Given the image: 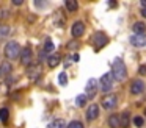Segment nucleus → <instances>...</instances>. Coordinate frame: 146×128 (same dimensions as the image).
<instances>
[{
  "label": "nucleus",
  "mask_w": 146,
  "mask_h": 128,
  "mask_svg": "<svg viewBox=\"0 0 146 128\" xmlns=\"http://www.w3.org/2000/svg\"><path fill=\"white\" fill-rule=\"evenodd\" d=\"M11 70V66H10V62H3V64L0 66V77L2 75H8V72Z\"/></svg>",
  "instance_id": "20"
},
{
  "label": "nucleus",
  "mask_w": 146,
  "mask_h": 128,
  "mask_svg": "<svg viewBox=\"0 0 146 128\" xmlns=\"http://www.w3.org/2000/svg\"><path fill=\"white\" fill-rule=\"evenodd\" d=\"M60 61H61L60 55H52V56H49V59H47L49 67H57V66L60 64Z\"/></svg>",
  "instance_id": "14"
},
{
  "label": "nucleus",
  "mask_w": 146,
  "mask_h": 128,
  "mask_svg": "<svg viewBox=\"0 0 146 128\" xmlns=\"http://www.w3.org/2000/svg\"><path fill=\"white\" fill-rule=\"evenodd\" d=\"M32 50L29 49V47H25V49H22L21 50V62L22 64H25V66H30L32 64Z\"/></svg>",
  "instance_id": "7"
},
{
  "label": "nucleus",
  "mask_w": 146,
  "mask_h": 128,
  "mask_svg": "<svg viewBox=\"0 0 146 128\" xmlns=\"http://www.w3.org/2000/svg\"><path fill=\"white\" fill-rule=\"evenodd\" d=\"M98 116H99V106L96 105V103L90 105L88 109H86V119H88V120H94Z\"/></svg>",
  "instance_id": "11"
},
{
  "label": "nucleus",
  "mask_w": 146,
  "mask_h": 128,
  "mask_svg": "<svg viewBox=\"0 0 146 128\" xmlns=\"http://www.w3.org/2000/svg\"><path fill=\"white\" fill-rule=\"evenodd\" d=\"M145 30H146V25L143 24V22H135V24H133V33L145 34Z\"/></svg>",
  "instance_id": "15"
},
{
  "label": "nucleus",
  "mask_w": 146,
  "mask_h": 128,
  "mask_svg": "<svg viewBox=\"0 0 146 128\" xmlns=\"http://www.w3.org/2000/svg\"><path fill=\"white\" fill-rule=\"evenodd\" d=\"M8 117H10V112H8L7 108H2L0 109V120L3 122V123H7L8 122Z\"/></svg>",
  "instance_id": "19"
},
{
  "label": "nucleus",
  "mask_w": 146,
  "mask_h": 128,
  "mask_svg": "<svg viewBox=\"0 0 146 128\" xmlns=\"http://www.w3.org/2000/svg\"><path fill=\"white\" fill-rule=\"evenodd\" d=\"M86 100H88V97H86V95H77L76 105H77V106H83V105L86 103Z\"/></svg>",
  "instance_id": "23"
},
{
  "label": "nucleus",
  "mask_w": 146,
  "mask_h": 128,
  "mask_svg": "<svg viewBox=\"0 0 146 128\" xmlns=\"http://www.w3.org/2000/svg\"><path fill=\"white\" fill-rule=\"evenodd\" d=\"M93 37H94V47H96V50L102 49V47L108 42V37L105 36L104 33H96Z\"/></svg>",
  "instance_id": "6"
},
{
  "label": "nucleus",
  "mask_w": 146,
  "mask_h": 128,
  "mask_svg": "<svg viewBox=\"0 0 146 128\" xmlns=\"http://www.w3.org/2000/svg\"><path fill=\"white\" fill-rule=\"evenodd\" d=\"M96 87H98V81L94 80V78H90L88 83H86V87H85V95L90 97V98H93V97L96 95Z\"/></svg>",
  "instance_id": "5"
},
{
  "label": "nucleus",
  "mask_w": 146,
  "mask_h": 128,
  "mask_svg": "<svg viewBox=\"0 0 146 128\" xmlns=\"http://www.w3.org/2000/svg\"><path fill=\"white\" fill-rule=\"evenodd\" d=\"M130 42H132L135 47L146 45V34H137V33H133V36L130 37Z\"/></svg>",
  "instance_id": "10"
},
{
  "label": "nucleus",
  "mask_w": 146,
  "mask_h": 128,
  "mask_svg": "<svg viewBox=\"0 0 146 128\" xmlns=\"http://www.w3.org/2000/svg\"><path fill=\"white\" fill-rule=\"evenodd\" d=\"M27 75H29L32 80H38L39 75H41V66H39V64L29 66V69H27Z\"/></svg>",
  "instance_id": "8"
},
{
  "label": "nucleus",
  "mask_w": 146,
  "mask_h": 128,
  "mask_svg": "<svg viewBox=\"0 0 146 128\" xmlns=\"http://www.w3.org/2000/svg\"><path fill=\"white\" fill-rule=\"evenodd\" d=\"M108 125H110L111 128H118L119 127V116H110L108 117Z\"/></svg>",
  "instance_id": "17"
},
{
  "label": "nucleus",
  "mask_w": 146,
  "mask_h": 128,
  "mask_svg": "<svg viewBox=\"0 0 146 128\" xmlns=\"http://www.w3.org/2000/svg\"><path fill=\"white\" fill-rule=\"evenodd\" d=\"M14 5H22V0H13Z\"/></svg>",
  "instance_id": "28"
},
{
  "label": "nucleus",
  "mask_w": 146,
  "mask_h": 128,
  "mask_svg": "<svg viewBox=\"0 0 146 128\" xmlns=\"http://www.w3.org/2000/svg\"><path fill=\"white\" fill-rule=\"evenodd\" d=\"M129 125H130V114H129V111H124L123 114L119 116V127L127 128Z\"/></svg>",
  "instance_id": "13"
},
{
  "label": "nucleus",
  "mask_w": 146,
  "mask_h": 128,
  "mask_svg": "<svg viewBox=\"0 0 146 128\" xmlns=\"http://www.w3.org/2000/svg\"><path fill=\"white\" fill-rule=\"evenodd\" d=\"M111 75H113V80H118V81H124L127 77V69H126V64L121 61L119 58H116L111 64Z\"/></svg>",
  "instance_id": "1"
},
{
  "label": "nucleus",
  "mask_w": 146,
  "mask_h": 128,
  "mask_svg": "<svg viewBox=\"0 0 146 128\" xmlns=\"http://www.w3.org/2000/svg\"><path fill=\"white\" fill-rule=\"evenodd\" d=\"M58 83H60L61 86H66L68 84V75L64 74V72H61V74L58 75Z\"/></svg>",
  "instance_id": "24"
},
{
  "label": "nucleus",
  "mask_w": 146,
  "mask_h": 128,
  "mask_svg": "<svg viewBox=\"0 0 146 128\" xmlns=\"http://www.w3.org/2000/svg\"><path fill=\"white\" fill-rule=\"evenodd\" d=\"M49 128H68V127H66V122L63 119H57V120H54L49 125Z\"/></svg>",
  "instance_id": "16"
},
{
  "label": "nucleus",
  "mask_w": 146,
  "mask_h": 128,
  "mask_svg": "<svg viewBox=\"0 0 146 128\" xmlns=\"http://www.w3.org/2000/svg\"><path fill=\"white\" fill-rule=\"evenodd\" d=\"M8 34H10V27L8 25H0V41L8 37Z\"/></svg>",
  "instance_id": "18"
},
{
  "label": "nucleus",
  "mask_w": 146,
  "mask_h": 128,
  "mask_svg": "<svg viewBox=\"0 0 146 128\" xmlns=\"http://www.w3.org/2000/svg\"><path fill=\"white\" fill-rule=\"evenodd\" d=\"M116 105H118V97L115 94H108V95H105L102 98V106L105 109H113Z\"/></svg>",
  "instance_id": "4"
},
{
  "label": "nucleus",
  "mask_w": 146,
  "mask_h": 128,
  "mask_svg": "<svg viewBox=\"0 0 146 128\" xmlns=\"http://www.w3.org/2000/svg\"><path fill=\"white\" fill-rule=\"evenodd\" d=\"M140 74H141V75L146 74V66H141V67H140Z\"/></svg>",
  "instance_id": "27"
},
{
  "label": "nucleus",
  "mask_w": 146,
  "mask_h": 128,
  "mask_svg": "<svg viewBox=\"0 0 146 128\" xmlns=\"http://www.w3.org/2000/svg\"><path fill=\"white\" fill-rule=\"evenodd\" d=\"M141 6H143V8H146V0H141Z\"/></svg>",
  "instance_id": "30"
},
{
  "label": "nucleus",
  "mask_w": 146,
  "mask_h": 128,
  "mask_svg": "<svg viewBox=\"0 0 146 128\" xmlns=\"http://www.w3.org/2000/svg\"><path fill=\"white\" fill-rule=\"evenodd\" d=\"M101 89L104 91V92H110L111 91V86H113V75L111 74H105L101 77Z\"/></svg>",
  "instance_id": "3"
},
{
  "label": "nucleus",
  "mask_w": 146,
  "mask_h": 128,
  "mask_svg": "<svg viewBox=\"0 0 146 128\" xmlns=\"http://www.w3.org/2000/svg\"><path fill=\"white\" fill-rule=\"evenodd\" d=\"M52 50H54V42H52L50 39H47L46 44H44V50H42V53H50Z\"/></svg>",
  "instance_id": "22"
},
{
  "label": "nucleus",
  "mask_w": 146,
  "mask_h": 128,
  "mask_svg": "<svg viewBox=\"0 0 146 128\" xmlns=\"http://www.w3.org/2000/svg\"><path fill=\"white\" fill-rule=\"evenodd\" d=\"M21 53V47L17 42H14V41H11V42H8L7 45H5V56H7L8 59H14L17 58Z\"/></svg>",
  "instance_id": "2"
},
{
  "label": "nucleus",
  "mask_w": 146,
  "mask_h": 128,
  "mask_svg": "<svg viewBox=\"0 0 146 128\" xmlns=\"http://www.w3.org/2000/svg\"><path fill=\"white\" fill-rule=\"evenodd\" d=\"M83 31H85V25H83V22H76V24L72 25V36L74 37H79L83 34Z\"/></svg>",
  "instance_id": "12"
},
{
  "label": "nucleus",
  "mask_w": 146,
  "mask_h": 128,
  "mask_svg": "<svg viewBox=\"0 0 146 128\" xmlns=\"http://www.w3.org/2000/svg\"><path fill=\"white\" fill-rule=\"evenodd\" d=\"M141 16H143V17H146V8L141 9Z\"/></svg>",
  "instance_id": "29"
},
{
  "label": "nucleus",
  "mask_w": 146,
  "mask_h": 128,
  "mask_svg": "<svg viewBox=\"0 0 146 128\" xmlns=\"http://www.w3.org/2000/svg\"><path fill=\"white\" fill-rule=\"evenodd\" d=\"M133 123H135V127H143V123H145V120H143V117H135L133 119Z\"/></svg>",
  "instance_id": "25"
},
{
  "label": "nucleus",
  "mask_w": 146,
  "mask_h": 128,
  "mask_svg": "<svg viewBox=\"0 0 146 128\" xmlns=\"http://www.w3.org/2000/svg\"><path fill=\"white\" fill-rule=\"evenodd\" d=\"M66 8L69 9V11H77L79 5H77L76 0H66Z\"/></svg>",
  "instance_id": "21"
},
{
  "label": "nucleus",
  "mask_w": 146,
  "mask_h": 128,
  "mask_svg": "<svg viewBox=\"0 0 146 128\" xmlns=\"http://www.w3.org/2000/svg\"><path fill=\"white\" fill-rule=\"evenodd\" d=\"M68 128H83V123H80V122H71L69 125H68Z\"/></svg>",
  "instance_id": "26"
},
{
  "label": "nucleus",
  "mask_w": 146,
  "mask_h": 128,
  "mask_svg": "<svg viewBox=\"0 0 146 128\" xmlns=\"http://www.w3.org/2000/svg\"><path fill=\"white\" fill-rule=\"evenodd\" d=\"M143 91H145V83L141 80H133L132 84H130V92L133 95H137V94H141Z\"/></svg>",
  "instance_id": "9"
}]
</instances>
